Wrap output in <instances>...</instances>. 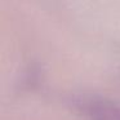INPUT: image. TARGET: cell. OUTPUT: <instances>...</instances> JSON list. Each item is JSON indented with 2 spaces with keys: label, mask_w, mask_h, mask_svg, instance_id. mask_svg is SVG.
<instances>
[{
  "label": "cell",
  "mask_w": 120,
  "mask_h": 120,
  "mask_svg": "<svg viewBox=\"0 0 120 120\" xmlns=\"http://www.w3.org/2000/svg\"><path fill=\"white\" fill-rule=\"evenodd\" d=\"M70 105L86 120H120V105L98 96H83L71 99Z\"/></svg>",
  "instance_id": "obj_1"
},
{
  "label": "cell",
  "mask_w": 120,
  "mask_h": 120,
  "mask_svg": "<svg viewBox=\"0 0 120 120\" xmlns=\"http://www.w3.org/2000/svg\"><path fill=\"white\" fill-rule=\"evenodd\" d=\"M39 75H40V70L38 67H30L26 71L23 78V85L25 86H31L34 84H36V81L39 80Z\"/></svg>",
  "instance_id": "obj_2"
}]
</instances>
